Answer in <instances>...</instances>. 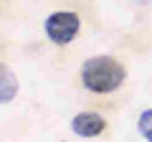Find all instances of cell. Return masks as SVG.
Masks as SVG:
<instances>
[{"mask_svg":"<svg viewBox=\"0 0 152 142\" xmlns=\"http://www.w3.org/2000/svg\"><path fill=\"white\" fill-rule=\"evenodd\" d=\"M124 76H127L124 66L112 56H94V59H86L81 66V81L94 94L117 91L124 81Z\"/></svg>","mask_w":152,"mask_h":142,"instance_id":"obj_1","label":"cell"},{"mask_svg":"<svg viewBox=\"0 0 152 142\" xmlns=\"http://www.w3.org/2000/svg\"><path fill=\"white\" fill-rule=\"evenodd\" d=\"M71 130L79 137H96V135H102V132L107 130V122H104V117L96 114V112H81V114L74 117Z\"/></svg>","mask_w":152,"mask_h":142,"instance_id":"obj_3","label":"cell"},{"mask_svg":"<svg viewBox=\"0 0 152 142\" xmlns=\"http://www.w3.org/2000/svg\"><path fill=\"white\" fill-rule=\"evenodd\" d=\"M15 94H18V81H15V76H13V71L0 64V104L13 102Z\"/></svg>","mask_w":152,"mask_h":142,"instance_id":"obj_4","label":"cell"},{"mask_svg":"<svg viewBox=\"0 0 152 142\" xmlns=\"http://www.w3.org/2000/svg\"><path fill=\"white\" fill-rule=\"evenodd\" d=\"M137 3H145V5H147V3H152V0H137Z\"/></svg>","mask_w":152,"mask_h":142,"instance_id":"obj_6","label":"cell"},{"mask_svg":"<svg viewBox=\"0 0 152 142\" xmlns=\"http://www.w3.org/2000/svg\"><path fill=\"white\" fill-rule=\"evenodd\" d=\"M79 26H81V20H79V15L71 10H61V13H53V15H48V20H46V36H48L53 43H71V41L76 38V33H79Z\"/></svg>","mask_w":152,"mask_h":142,"instance_id":"obj_2","label":"cell"},{"mask_svg":"<svg viewBox=\"0 0 152 142\" xmlns=\"http://www.w3.org/2000/svg\"><path fill=\"white\" fill-rule=\"evenodd\" d=\"M137 127H140L142 137H145L147 142H152V109H145L140 114V122H137Z\"/></svg>","mask_w":152,"mask_h":142,"instance_id":"obj_5","label":"cell"}]
</instances>
